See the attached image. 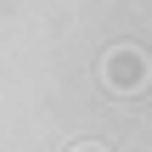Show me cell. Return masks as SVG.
Returning a JSON list of instances; mask_svg holds the SVG:
<instances>
[{"instance_id":"cell-1","label":"cell","mask_w":152,"mask_h":152,"mask_svg":"<svg viewBox=\"0 0 152 152\" xmlns=\"http://www.w3.org/2000/svg\"><path fill=\"white\" fill-rule=\"evenodd\" d=\"M107 85L113 90H141L147 85V56L135 51V45H118V51H107Z\"/></svg>"},{"instance_id":"cell-2","label":"cell","mask_w":152,"mask_h":152,"mask_svg":"<svg viewBox=\"0 0 152 152\" xmlns=\"http://www.w3.org/2000/svg\"><path fill=\"white\" fill-rule=\"evenodd\" d=\"M73 152H107V147H73Z\"/></svg>"}]
</instances>
